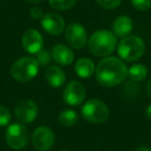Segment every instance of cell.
I'll use <instances>...</instances> for the list:
<instances>
[{
  "label": "cell",
  "instance_id": "obj_19",
  "mask_svg": "<svg viewBox=\"0 0 151 151\" xmlns=\"http://www.w3.org/2000/svg\"><path fill=\"white\" fill-rule=\"evenodd\" d=\"M77 3V0H49V5L54 9L67 11L73 7Z\"/></svg>",
  "mask_w": 151,
  "mask_h": 151
},
{
  "label": "cell",
  "instance_id": "obj_6",
  "mask_svg": "<svg viewBox=\"0 0 151 151\" xmlns=\"http://www.w3.org/2000/svg\"><path fill=\"white\" fill-rule=\"evenodd\" d=\"M5 139L7 145L11 148L20 150L27 146L29 140V132L23 123H14L7 127Z\"/></svg>",
  "mask_w": 151,
  "mask_h": 151
},
{
  "label": "cell",
  "instance_id": "obj_2",
  "mask_svg": "<svg viewBox=\"0 0 151 151\" xmlns=\"http://www.w3.org/2000/svg\"><path fill=\"white\" fill-rule=\"evenodd\" d=\"M89 51L97 57L112 54L117 46V37L111 31L99 30L90 36L88 42Z\"/></svg>",
  "mask_w": 151,
  "mask_h": 151
},
{
  "label": "cell",
  "instance_id": "obj_21",
  "mask_svg": "<svg viewBox=\"0 0 151 151\" xmlns=\"http://www.w3.org/2000/svg\"><path fill=\"white\" fill-rule=\"evenodd\" d=\"M96 3L106 9H114L121 4L122 0H95Z\"/></svg>",
  "mask_w": 151,
  "mask_h": 151
},
{
  "label": "cell",
  "instance_id": "obj_9",
  "mask_svg": "<svg viewBox=\"0 0 151 151\" xmlns=\"http://www.w3.org/2000/svg\"><path fill=\"white\" fill-rule=\"evenodd\" d=\"M65 38L73 49H82L87 44V32L79 23H71L65 29Z\"/></svg>",
  "mask_w": 151,
  "mask_h": 151
},
{
  "label": "cell",
  "instance_id": "obj_18",
  "mask_svg": "<svg viewBox=\"0 0 151 151\" xmlns=\"http://www.w3.org/2000/svg\"><path fill=\"white\" fill-rule=\"evenodd\" d=\"M79 120L78 114L73 110H63L58 116V121L61 125L66 126V127H70V126L75 125Z\"/></svg>",
  "mask_w": 151,
  "mask_h": 151
},
{
  "label": "cell",
  "instance_id": "obj_28",
  "mask_svg": "<svg viewBox=\"0 0 151 151\" xmlns=\"http://www.w3.org/2000/svg\"><path fill=\"white\" fill-rule=\"evenodd\" d=\"M24 1H26L28 3H40L42 2V0H24Z\"/></svg>",
  "mask_w": 151,
  "mask_h": 151
},
{
  "label": "cell",
  "instance_id": "obj_27",
  "mask_svg": "<svg viewBox=\"0 0 151 151\" xmlns=\"http://www.w3.org/2000/svg\"><path fill=\"white\" fill-rule=\"evenodd\" d=\"M134 151H151V149L146 146H140V147H138Z\"/></svg>",
  "mask_w": 151,
  "mask_h": 151
},
{
  "label": "cell",
  "instance_id": "obj_17",
  "mask_svg": "<svg viewBox=\"0 0 151 151\" xmlns=\"http://www.w3.org/2000/svg\"><path fill=\"white\" fill-rule=\"evenodd\" d=\"M148 75V68L144 64H134L127 69V76L134 82H140L146 79Z\"/></svg>",
  "mask_w": 151,
  "mask_h": 151
},
{
  "label": "cell",
  "instance_id": "obj_12",
  "mask_svg": "<svg viewBox=\"0 0 151 151\" xmlns=\"http://www.w3.org/2000/svg\"><path fill=\"white\" fill-rule=\"evenodd\" d=\"M22 45L29 54H37L44 46V38L37 30L29 29L22 36Z\"/></svg>",
  "mask_w": 151,
  "mask_h": 151
},
{
  "label": "cell",
  "instance_id": "obj_24",
  "mask_svg": "<svg viewBox=\"0 0 151 151\" xmlns=\"http://www.w3.org/2000/svg\"><path fill=\"white\" fill-rule=\"evenodd\" d=\"M30 17L32 19H42L44 17V13H42V9L38 6H34L30 9V13H29Z\"/></svg>",
  "mask_w": 151,
  "mask_h": 151
},
{
  "label": "cell",
  "instance_id": "obj_26",
  "mask_svg": "<svg viewBox=\"0 0 151 151\" xmlns=\"http://www.w3.org/2000/svg\"><path fill=\"white\" fill-rule=\"evenodd\" d=\"M146 117L151 120V105H149L146 109Z\"/></svg>",
  "mask_w": 151,
  "mask_h": 151
},
{
  "label": "cell",
  "instance_id": "obj_1",
  "mask_svg": "<svg viewBox=\"0 0 151 151\" xmlns=\"http://www.w3.org/2000/svg\"><path fill=\"white\" fill-rule=\"evenodd\" d=\"M95 77L101 86H117L127 77V67L125 63L117 57H106L97 64Z\"/></svg>",
  "mask_w": 151,
  "mask_h": 151
},
{
  "label": "cell",
  "instance_id": "obj_10",
  "mask_svg": "<svg viewBox=\"0 0 151 151\" xmlns=\"http://www.w3.org/2000/svg\"><path fill=\"white\" fill-rule=\"evenodd\" d=\"M38 113L37 105L30 99H23L15 108V115L20 123H30L35 120Z\"/></svg>",
  "mask_w": 151,
  "mask_h": 151
},
{
  "label": "cell",
  "instance_id": "obj_13",
  "mask_svg": "<svg viewBox=\"0 0 151 151\" xmlns=\"http://www.w3.org/2000/svg\"><path fill=\"white\" fill-rule=\"evenodd\" d=\"M51 54L53 60L60 65H69L75 59V54L73 51L67 46L61 44L55 45L51 51Z\"/></svg>",
  "mask_w": 151,
  "mask_h": 151
},
{
  "label": "cell",
  "instance_id": "obj_11",
  "mask_svg": "<svg viewBox=\"0 0 151 151\" xmlns=\"http://www.w3.org/2000/svg\"><path fill=\"white\" fill-rule=\"evenodd\" d=\"M40 24L45 31L54 36L62 33L65 27V22L63 18L55 13H48L44 15V17L40 19Z\"/></svg>",
  "mask_w": 151,
  "mask_h": 151
},
{
  "label": "cell",
  "instance_id": "obj_16",
  "mask_svg": "<svg viewBox=\"0 0 151 151\" xmlns=\"http://www.w3.org/2000/svg\"><path fill=\"white\" fill-rule=\"evenodd\" d=\"M95 70L94 63L89 58H80L76 62L75 71L76 73L83 79H88L93 75Z\"/></svg>",
  "mask_w": 151,
  "mask_h": 151
},
{
  "label": "cell",
  "instance_id": "obj_25",
  "mask_svg": "<svg viewBox=\"0 0 151 151\" xmlns=\"http://www.w3.org/2000/svg\"><path fill=\"white\" fill-rule=\"evenodd\" d=\"M146 92H147V95L151 99V77L150 79L148 80L147 82V85H146Z\"/></svg>",
  "mask_w": 151,
  "mask_h": 151
},
{
  "label": "cell",
  "instance_id": "obj_15",
  "mask_svg": "<svg viewBox=\"0 0 151 151\" xmlns=\"http://www.w3.org/2000/svg\"><path fill=\"white\" fill-rule=\"evenodd\" d=\"M132 21L127 16H120L114 21L113 31L116 37H125L132 32Z\"/></svg>",
  "mask_w": 151,
  "mask_h": 151
},
{
  "label": "cell",
  "instance_id": "obj_29",
  "mask_svg": "<svg viewBox=\"0 0 151 151\" xmlns=\"http://www.w3.org/2000/svg\"><path fill=\"white\" fill-rule=\"evenodd\" d=\"M62 151H68V150H65V149H63V150Z\"/></svg>",
  "mask_w": 151,
  "mask_h": 151
},
{
  "label": "cell",
  "instance_id": "obj_22",
  "mask_svg": "<svg viewBox=\"0 0 151 151\" xmlns=\"http://www.w3.org/2000/svg\"><path fill=\"white\" fill-rule=\"evenodd\" d=\"M11 121V112L6 107L0 105V126H6Z\"/></svg>",
  "mask_w": 151,
  "mask_h": 151
},
{
  "label": "cell",
  "instance_id": "obj_5",
  "mask_svg": "<svg viewBox=\"0 0 151 151\" xmlns=\"http://www.w3.org/2000/svg\"><path fill=\"white\" fill-rule=\"evenodd\" d=\"M82 117L91 123H104L108 120L110 111L108 106L99 99H89L81 109Z\"/></svg>",
  "mask_w": 151,
  "mask_h": 151
},
{
  "label": "cell",
  "instance_id": "obj_23",
  "mask_svg": "<svg viewBox=\"0 0 151 151\" xmlns=\"http://www.w3.org/2000/svg\"><path fill=\"white\" fill-rule=\"evenodd\" d=\"M132 5L137 11H147L151 7V0H130Z\"/></svg>",
  "mask_w": 151,
  "mask_h": 151
},
{
  "label": "cell",
  "instance_id": "obj_14",
  "mask_svg": "<svg viewBox=\"0 0 151 151\" xmlns=\"http://www.w3.org/2000/svg\"><path fill=\"white\" fill-rule=\"evenodd\" d=\"M45 77L47 79V82L49 85L54 88L61 87L65 83V73L60 67L56 65H50L47 67L45 71Z\"/></svg>",
  "mask_w": 151,
  "mask_h": 151
},
{
  "label": "cell",
  "instance_id": "obj_20",
  "mask_svg": "<svg viewBox=\"0 0 151 151\" xmlns=\"http://www.w3.org/2000/svg\"><path fill=\"white\" fill-rule=\"evenodd\" d=\"M36 60H37L38 64L42 65V66H46L49 63L51 62V60H53L52 54L49 52V50L47 49H42L40 52L36 54Z\"/></svg>",
  "mask_w": 151,
  "mask_h": 151
},
{
  "label": "cell",
  "instance_id": "obj_8",
  "mask_svg": "<svg viewBox=\"0 0 151 151\" xmlns=\"http://www.w3.org/2000/svg\"><path fill=\"white\" fill-rule=\"evenodd\" d=\"M86 89L79 81H71L65 86L63 91V99L69 106H79L84 101Z\"/></svg>",
  "mask_w": 151,
  "mask_h": 151
},
{
  "label": "cell",
  "instance_id": "obj_7",
  "mask_svg": "<svg viewBox=\"0 0 151 151\" xmlns=\"http://www.w3.org/2000/svg\"><path fill=\"white\" fill-rule=\"evenodd\" d=\"M31 142L36 150L47 151L55 143L54 132L51 128L47 127V126H40L32 134Z\"/></svg>",
  "mask_w": 151,
  "mask_h": 151
},
{
  "label": "cell",
  "instance_id": "obj_4",
  "mask_svg": "<svg viewBox=\"0 0 151 151\" xmlns=\"http://www.w3.org/2000/svg\"><path fill=\"white\" fill-rule=\"evenodd\" d=\"M40 68L37 60L33 57L25 56L15 61L11 68L13 78L18 82H28L36 77Z\"/></svg>",
  "mask_w": 151,
  "mask_h": 151
},
{
  "label": "cell",
  "instance_id": "obj_3",
  "mask_svg": "<svg viewBox=\"0 0 151 151\" xmlns=\"http://www.w3.org/2000/svg\"><path fill=\"white\" fill-rule=\"evenodd\" d=\"M118 54L120 58L127 62L137 61L144 55V40L137 35H127L121 40L118 45Z\"/></svg>",
  "mask_w": 151,
  "mask_h": 151
}]
</instances>
